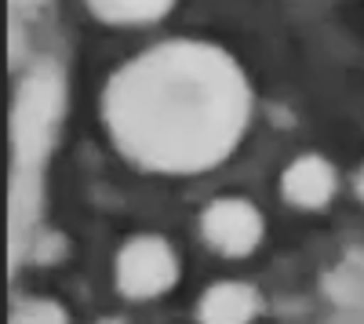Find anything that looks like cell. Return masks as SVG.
Here are the masks:
<instances>
[{
    "instance_id": "1",
    "label": "cell",
    "mask_w": 364,
    "mask_h": 324,
    "mask_svg": "<svg viewBox=\"0 0 364 324\" xmlns=\"http://www.w3.org/2000/svg\"><path fill=\"white\" fill-rule=\"evenodd\" d=\"M248 77L215 44L168 40L120 66L102 92V124L132 164L193 175L223 164L248 128Z\"/></svg>"
},
{
    "instance_id": "2",
    "label": "cell",
    "mask_w": 364,
    "mask_h": 324,
    "mask_svg": "<svg viewBox=\"0 0 364 324\" xmlns=\"http://www.w3.org/2000/svg\"><path fill=\"white\" fill-rule=\"evenodd\" d=\"M120 296L128 299H157L178 281V255L175 248L157 237V233H142L132 237L124 248L117 252V266H113Z\"/></svg>"
},
{
    "instance_id": "3",
    "label": "cell",
    "mask_w": 364,
    "mask_h": 324,
    "mask_svg": "<svg viewBox=\"0 0 364 324\" xmlns=\"http://www.w3.org/2000/svg\"><path fill=\"white\" fill-rule=\"evenodd\" d=\"M262 230H266V222H262L259 208L245 197H219L200 212L204 241L219 255H230V259L252 255L262 244Z\"/></svg>"
},
{
    "instance_id": "4",
    "label": "cell",
    "mask_w": 364,
    "mask_h": 324,
    "mask_svg": "<svg viewBox=\"0 0 364 324\" xmlns=\"http://www.w3.org/2000/svg\"><path fill=\"white\" fill-rule=\"evenodd\" d=\"M336 186H339V175L336 168H331L324 157L317 153H306V157H295L284 175H281V193L288 204H295V208H324V204L336 197Z\"/></svg>"
},
{
    "instance_id": "5",
    "label": "cell",
    "mask_w": 364,
    "mask_h": 324,
    "mask_svg": "<svg viewBox=\"0 0 364 324\" xmlns=\"http://www.w3.org/2000/svg\"><path fill=\"white\" fill-rule=\"evenodd\" d=\"M262 310L259 291L245 281H219L211 284L200 303H197V320L200 324H252Z\"/></svg>"
},
{
    "instance_id": "6",
    "label": "cell",
    "mask_w": 364,
    "mask_h": 324,
    "mask_svg": "<svg viewBox=\"0 0 364 324\" xmlns=\"http://www.w3.org/2000/svg\"><path fill=\"white\" fill-rule=\"evenodd\" d=\"M175 0H87V8L95 18L109 26H146L157 22L171 11Z\"/></svg>"
},
{
    "instance_id": "7",
    "label": "cell",
    "mask_w": 364,
    "mask_h": 324,
    "mask_svg": "<svg viewBox=\"0 0 364 324\" xmlns=\"http://www.w3.org/2000/svg\"><path fill=\"white\" fill-rule=\"evenodd\" d=\"M11 324H70V317L51 299H26V303L15 306Z\"/></svg>"
},
{
    "instance_id": "8",
    "label": "cell",
    "mask_w": 364,
    "mask_h": 324,
    "mask_svg": "<svg viewBox=\"0 0 364 324\" xmlns=\"http://www.w3.org/2000/svg\"><path fill=\"white\" fill-rule=\"evenodd\" d=\"M357 193H360V200H364V168L357 171Z\"/></svg>"
},
{
    "instance_id": "9",
    "label": "cell",
    "mask_w": 364,
    "mask_h": 324,
    "mask_svg": "<svg viewBox=\"0 0 364 324\" xmlns=\"http://www.w3.org/2000/svg\"><path fill=\"white\" fill-rule=\"evenodd\" d=\"M99 324H124V320H117V317H106V320H99Z\"/></svg>"
}]
</instances>
